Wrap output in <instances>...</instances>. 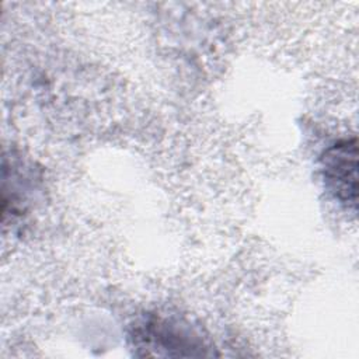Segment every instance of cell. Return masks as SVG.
<instances>
[{"label": "cell", "instance_id": "1", "mask_svg": "<svg viewBox=\"0 0 359 359\" xmlns=\"http://www.w3.org/2000/svg\"><path fill=\"white\" fill-rule=\"evenodd\" d=\"M133 345L144 355L196 356V349L205 348L203 341L187 325L163 317H150L135 327Z\"/></svg>", "mask_w": 359, "mask_h": 359}, {"label": "cell", "instance_id": "2", "mask_svg": "<svg viewBox=\"0 0 359 359\" xmlns=\"http://www.w3.org/2000/svg\"><path fill=\"white\" fill-rule=\"evenodd\" d=\"M324 182L332 196L348 209L358 202V144L356 137L330 146L321 157Z\"/></svg>", "mask_w": 359, "mask_h": 359}]
</instances>
